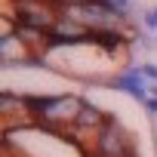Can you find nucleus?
I'll return each mask as SVG.
<instances>
[{
  "mask_svg": "<svg viewBox=\"0 0 157 157\" xmlns=\"http://www.w3.org/2000/svg\"><path fill=\"white\" fill-rule=\"evenodd\" d=\"M93 28L90 25H83V22H77V19H71V16H59L56 22H52V28L46 31V49L49 46H71V43H86V40H93Z\"/></svg>",
  "mask_w": 157,
  "mask_h": 157,
  "instance_id": "f03ea898",
  "label": "nucleus"
},
{
  "mask_svg": "<svg viewBox=\"0 0 157 157\" xmlns=\"http://www.w3.org/2000/svg\"><path fill=\"white\" fill-rule=\"evenodd\" d=\"M93 154H132V142H129L126 129H123L114 117H108L105 126L96 132Z\"/></svg>",
  "mask_w": 157,
  "mask_h": 157,
  "instance_id": "7ed1b4c3",
  "label": "nucleus"
},
{
  "mask_svg": "<svg viewBox=\"0 0 157 157\" xmlns=\"http://www.w3.org/2000/svg\"><path fill=\"white\" fill-rule=\"evenodd\" d=\"M139 71H142L145 77H154V80H157V68H154V65H145V68H139Z\"/></svg>",
  "mask_w": 157,
  "mask_h": 157,
  "instance_id": "423d86ee",
  "label": "nucleus"
},
{
  "mask_svg": "<svg viewBox=\"0 0 157 157\" xmlns=\"http://www.w3.org/2000/svg\"><path fill=\"white\" fill-rule=\"evenodd\" d=\"M105 3H108L111 10H117V13L123 16V13H126V6H129V0H105Z\"/></svg>",
  "mask_w": 157,
  "mask_h": 157,
  "instance_id": "39448f33",
  "label": "nucleus"
},
{
  "mask_svg": "<svg viewBox=\"0 0 157 157\" xmlns=\"http://www.w3.org/2000/svg\"><path fill=\"white\" fill-rule=\"evenodd\" d=\"M93 157H132V154H93Z\"/></svg>",
  "mask_w": 157,
  "mask_h": 157,
  "instance_id": "0eeeda50",
  "label": "nucleus"
},
{
  "mask_svg": "<svg viewBox=\"0 0 157 157\" xmlns=\"http://www.w3.org/2000/svg\"><path fill=\"white\" fill-rule=\"evenodd\" d=\"M0 62L6 68L10 65H37L40 56L28 40H22L16 31H10V34H0Z\"/></svg>",
  "mask_w": 157,
  "mask_h": 157,
  "instance_id": "20e7f679",
  "label": "nucleus"
},
{
  "mask_svg": "<svg viewBox=\"0 0 157 157\" xmlns=\"http://www.w3.org/2000/svg\"><path fill=\"white\" fill-rule=\"evenodd\" d=\"M28 105H31L34 123L40 129L56 132V136H68L86 102L74 93H62V96H28Z\"/></svg>",
  "mask_w": 157,
  "mask_h": 157,
  "instance_id": "f257e3e1",
  "label": "nucleus"
},
{
  "mask_svg": "<svg viewBox=\"0 0 157 157\" xmlns=\"http://www.w3.org/2000/svg\"><path fill=\"white\" fill-rule=\"evenodd\" d=\"M151 93H154V96H157V86H154V90H151Z\"/></svg>",
  "mask_w": 157,
  "mask_h": 157,
  "instance_id": "6e6552de",
  "label": "nucleus"
}]
</instances>
